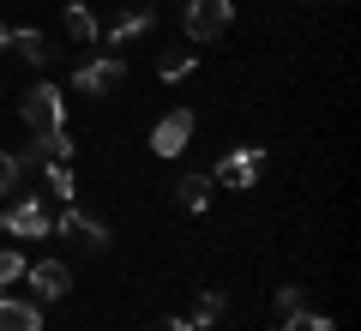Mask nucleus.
<instances>
[{
	"label": "nucleus",
	"instance_id": "24",
	"mask_svg": "<svg viewBox=\"0 0 361 331\" xmlns=\"http://www.w3.org/2000/svg\"><path fill=\"white\" fill-rule=\"evenodd\" d=\"M180 6H187V0H180Z\"/></svg>",
	"mask_w": 361,
	"mask_h": 331
},
{
	"label": "nucleus",
	"instance_id": "23",
	"mask_svg": "<svg viewBox=\"0 0 361 331\" xmlns=\"http://www.w3.org/2000/svg\"><path fill=\"white\" fill-rule=\"evenodd\" d=\"M0 49H6V18H0Z\"/></svg>",
	"mask_w": 361,
	"mask_h": 331
},
{
	"label": "nucleus",
	"instance_id": "2",
	"mask_svg": "<svg viewBox=\"0 0 361 331\" xmlns=\"http://www.w3.org/2000/svg\"><path fill=\"white\" fill-rule=\"evenodd\" d=\"M18 115H25L30 133H54V127H66V97L54 85H30L25 102H18Z\"/></svg>",
	"mask_w": 361,
	"mask_h": 331
},
{
	"label": "nucleus",
	"instance_id": "10",
	"mask_svg": "<svg viewBox=\"0 0 361 331\" xmlns=\"http://www.w3.org/2000/svg\"><path fill=\"white\" fill-rule=\"evenodd\" d=\"M0 331H42L37 301H13V295L0 289Z\"/></svg>",
	"mask_w": 361,
	"mask_h": 331
},
{
	"label": "nucleus",
	"instance_id": "18",
	"mask_svg": "<svg viewBox=\"0 0 361 331\" xmlns=\"http://www.w3.org/2000/svg\"><path fill=\"white\" fill-rule=\"evenodd\" d=\"M66 37H73V42H90V37H97V18H90V6H66Z\"/></svg>",
	"mask_w": 361,
	"mask_h": 331
},
{
	"label": "nucleus",
	"instance_id": "9",
	"mask_svg": "<svg viewBox=\"0 0 361 331\" xmlns=\"http://www.w3.org/2000/svg\"><path fill=\"white\" fill-rule=\"evenodd\" d=\"M25 277L37 283V295H42V301H61V295L73 289V271H66L61 259H42V265H25Z\"/></svg>",
	"mask_w": 361,
	"mask_h": 331
},
{
	"label": "nucleus",
	"instance_id": "3",
	"mask_svg": "<svg viewBox=\"0 0 361 331\" xmlns=\"http://www.w3.org/2000/svg\"><path fill=\"white\" fill-rule=\"evenodd\" d=\"M73 85L85 90V97H115V90L127 85V61H121V54H103V61H78Z\"/></svg>",
	"mask_w": 361,
	"mask_h": 331
},
{
	"label": "nucleus",
	"instance_id": "4",
	"mask_svg": "<svg viewBox=\"0 0 361 331\" xmlns=\"http://www.w3.org/2000/svg\"><path fill=\"white\" fill-rule=\"evenodd\" d=\"M0 229L18 235V241H42V235L54 229V217L42 211V199L30 193V199H18V205H6V211H0Z\"/></svg>",
	"mask_w": 361,
	"mask_h": 331
},
{
	"label": "nucleus",
	"instance_id": "20",
	"mask_svg": "<svg viewBox=\"0 0 361 331\" xmlns=\"http://www.w3.org/2000/svg\"><path fill=\"white\" fill-rule=\"evenodd\" d=\"M18 175H25V169H18V157H13V151H0V193H13Z\"/></svg>",
	"mask_w": 361,
	"mask_h": 331
},
{
	"label": "nucleus",
	"instance_id": "1",
	"mask_svg": "<svg viewBox=\"0 0 361 331\" xmlns=\"http://www.w3.org/2000/svg\"><path fill=\"white\" fill-rule=\"evenodd\" d=\"M180 25H187V37H193V42H217L223 30L235 25V0H187Z\"/></svg>",
	"mask_w": 361,
	"mask_h": 331
},
{
	"label": "nucleus",
	"instance_id": "8",
	"mask_svg": "<svg viewBox=\"0 0 361 331\" xmlns=\"http://www.w3.org/2000/svg\"><path fill=\"white\" fill-rule=\"evenodd\" d=\"M54 229H61V235H73V241H85V247H109V223H97V217H85L78 205H66Z\"/></svg>",
	"mask_w": 361,
	"mask_h": 331
},
{
	"label": "nucleus",
	"instance_id": "14",
	"mask_svg": "<svg viewBox=\"0 0 361 331\" xmlns=\"http://www.w3.org/2000/svg\"><path fill=\"white\" fill-rule=\"evenodd\" d=\"M193 66H199L193 49H169V54H157V73H163V78H187Z\"/></svg>",
	"mask_w": 361,
	"mask_h": 331
},
{
	"label": "nucleus",
	"instance_id": "7",
	"mask_svg": "<svg viewBox=\"0 0 361 331\" xmlns=\"http://www.w3.org/2000/svg\"><path fill=\"white\" fill-rule=\"evenodd\" d=\"M73 151H78V145H73V133H66V127H54V133H37V139H30V151L18 157V169H37V163H66Z\"/></svg>",
	"mask_w": 361,
	"mask_h": 331
},
{
	"label": "nucleus",
	"instance_id": "16",
	"mask_svg": "<svg viewBox=\"0 0 361 331\" xmlns=\"http://www.w3.org/2000/svg\"><path fill=\"white\" fill-rule=\"evenodd\" d=\"M42 181H49V193L61 205H73V169H66V163H42Z\"/></svg>",
	"mask_w": 361,
	"mask_h": 331
},
{
	"label": "nucleus",
	"instance_id": "5",
	"mask_svg": "<svg viewBox=\"0 0 361 331\" xmlns=\"http://www.w3.org/2000/svg\"><path fill=\"white\" fill-rule=\"evenodd\" d=\"M259 169H265V145H241V151H229L217 169H211V181H223V187L247 193V187L259 181Z\"/></svg>",
	"mask_w": 361,
	"mask_h": 331
},
{
	"label": "nucleus",
	"instance_id": "21",
	"mask_svg": "<svg viewBox=\"0 0 361 331\" xmlns=\"http://www.w3.org/2000/svg\"><path fill=\"white\" fill-rule=\"evenodd\" d=\"M277 307H283V313H295V307H307V295H301V283H283V289H277Z\"/></svg>",
	"mask_w": 361,
	"mask_h": 331
},
{
	"label": "nucleus",
	"instance_id": "15",
	"mask_svg": "<svg viewBox=\"0 0 361 331\" xmlns=\"http://www.w3.org/2000/svg\"><path fill=\"white\" fill-rule=\"evenodd\" d=\"M223 313H229V301H223L217 289H205V295H199V307H193V319H187V325H217Z\"/></svg>",
	"mask_w": 361,
	"mask_h": 331
},
{
	"label": "nucleus",
	"instance_id": "11",
	"mask_svg": "<svg viewBox=\"0 0 361 331\" xmlns=\"http://www.w3.org/2000/svg\"><path fill=\"white\" fill-rule=\"evenodd\" d=\"M6 49L25 54V61H37V66L54 61V49H49V37H42V30H6Z\"/></svg>",
	"mask_w": 361,
	"mask_h": 331
},
{
	"label": "nucleus",
	"instance_id": "12",
	"mask_svg": "<svg viewBox=\"0 0 361 331\" xmlns=\"http://www.w3.org/2000/svg\"><path fill=\"white\" fill-rule=\"evenodd\" d=\"M151 25H157V13H151V6H139V13H121V18H115V30H109V49H121V42L145 37Z\"/></svg>",
	"mask_w": 361,
	"mask_h": 331
},
{
	"label": "nucleus",
	"instance_id": "17",
	"mask_svg": "<svg viewBox=\"0 0 361 331\" xmlns=\"http://www.w3.org/2000/svg\"><path fill=\"white\" fill-rule=\"evenodd\" d=\"M277 331H337V325H331L325 313H307V307H295V313H283V325H277Z\"/></svg>",
	"mask_w": 361,
	"mask_h": 331
},
{
	"label": "nucleus",
	"instance_id": "22",
	"mask_svg": "<svg viewBox=\"0 0 361 331\" xmlns=\"http://www.w3.org/2000/svg\"><path fill=\"white\" fill-rule=\"evenodd\" d=\"M157 331H193V325H187V319H163Z\"/></svg>",
	"mask_w": 361,
	"mask_h": 331
},
{
	"label": "nucleus",
	"instance_id": "13",
	"mask_svg": "<svg viewBox=\"0 0 361 331\" xmlns=\"http://www.w3.org/2000/svg\"><path fill=\"white\" fill-rule=\"evenodd\" d=\"M211 187H217V181H211V175H187V181H180V187H175L180 211H205V205H211Z\"/></svg>",
	"mask_w": 361,
	"mask_h": 331
},
{
	"label": "nucleus",
	"instance_id": "19",
	"mask_svg": "<svg viewBox=\"0 0 361 331\" xmlns=\"http://www.w3.org/2000/svg\"><path fill=\"white\" fill-rule=\"evenodd\" d=\"M18 277H25V253H18V247H0V289L18 283Z\"/></svg>",
	"mask_w": 361,
	"mask_h": 331
},
{
	"label": "nucleus",
	"instance_id": "6",
	"mask_svg": "<svg viewBox=\"0 0 361 331\" xmlns=\"http://www.w3.org/2000/svg\"><path fill=\"white\" fill-rule=\"evenodd\" d=\"M187 139H193V109H169V115L151 127V151L157 157H180Z\"/></svg>",
	"mask_w": 361,
	"mask_h": 331
}]
</instances>
